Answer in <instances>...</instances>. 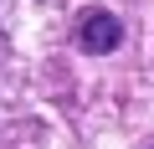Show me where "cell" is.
Segmentation results:
<instances>
[{
	"label": "cell",
	"mask_w": 154,
	"mask_h": 149,
	"mask_svg": "<svg viewBox=\"0 0 154 149\" xmlns=\"http://www.w3.org/2000/svg\"><path fill=\"white\" fill-rule=\"evenodd\" d=\"M118 41H123V21L113 11H82V21H77V46H82V51L108 57Z\"/></svg>",
	"instance_id": "1"
},
{
	"label": "cell",
	"mask_w": 154,
	"mask_h": 149,
	"mask_svg": "<svg viewBox=\"0 0 154 149\" xmlns=\"http://www.w3.org/2000/svg\"><path fill=\"white\" fill-rule=\"evenodd\" d=\"M149 149H154V144H149Z\"/></svg>",
	"instance_id": "2"
}]
</instances>
